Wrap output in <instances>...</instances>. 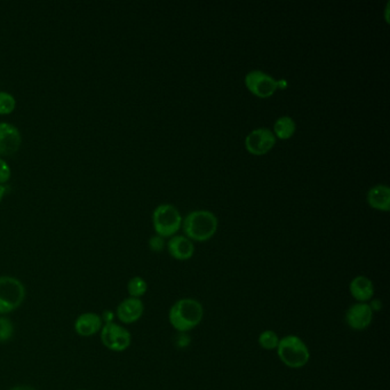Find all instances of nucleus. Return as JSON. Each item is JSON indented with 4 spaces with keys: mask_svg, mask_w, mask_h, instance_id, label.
<instances>
[{
    "mask_svg": "<svg viewBox=\"0 0 390 390\" xmlns=\"http://www.w3.org/2000/svg\"><path fill=\"white\" fill-rule=\"evenodd\" d=\"M204 317L203 304L193 298L180 299L171 307L168 320L179 333L189 332L200 325Z\"/></svg>",
    "mask_w": 390,
    "mask_h": 390,
    "instance_id": "1",
    "label": "nucleus"
},
{
    "mask_svg": "<svg viewBox=\"0 0 390 390\" xmlns=\"http://www.w3.org/2000/svg\"><path fill=\"white\" fill-rule=\"evenodd\" d=\"M181 228L191 242H207L218 231L219 220L211 211H193L184 218Z\"/></svg>",
    "mask_w": 390,
    "mask_h": 390,
    "instance_id": "2",
    "label": "nucleus"
},
{
    "mask_svg": "<svg viewBox=\"0 0 390 390\" xmlns=\"http://www.w3.org/2000/svg\"><path fill=\"white\" fill-rule=\"evenodd\" d=\"M276 352L282 363L294 370L304 368L310 361V350L306 342L294 334L279 339Z\"/></svg>",
    "mask_w": 390,
    "mask_h": 390,
    "instance_id": "3",
    "label": "nucleus"
},
{
    "mask_svg": "<svg viewBox=\"0 0 390 390\" xmlns=\"http://www.w3.org/2000/svg\"><path fill=\"white\" fill-rule=\"evenodd\" d=\"M26 287L19 278L0 276V316H6L22 306Z\"/></svg>",
    "mask_w": 390,
    "mask_h": 390,
    "instance_id": "4",
    "label": "nucleus"
},
{
    "mask_svg": "<svg viewBox=\"0 0 390 390\" xmlns=\"http://www.w3.org/2000/svg\"><path fill=\"white\" fill-rule=\"evenodd\" d=\"M184 218L180 211L172 204H161L152 213V226L156 235L163 238L173 237L182 227Z\"/></svg>",
    "mask_w": 390,
    "mask_h": 390,
    "instance_id": "5",
    "label": "nucleus"
},
{
    "mask_svg": "<svg viewBox=\"0 0 390 390\" xmlns=\"http://www.w3.org/2000/svg\"><path fill=\"white\" fill-rule=\"evenodd\" d=\"M99 334L102 345L113 352H125L132 343V334L125 326L120 325L118 323H106Z\"/></svg>",
    "mask_w": 390,
    "mask_h": 390,
    "instance_id": "6",
    "label": "nucleus"
},
{
    "mask_svg": "<svg viewBox=\"0 0 390 390\" xmlns=\"http://www.w3.org/2000/svg\"><path fill=\"white\" fill-rule=\"evenodd\" d=\"M244 84L250 93L260 99L273 97L279 88V81L262 70L248 71L244 78Z\"/></svg>",
    "mask_w": 390,
    "mask_h": 390,
    "instance_id": "7",
    "label": "nucleus"
},
{
    "mask_svg": "<svg viewBox=\"0 0 390 390\" xmlns=\"http://www.w3.org/2000/svg\"><path fill=\"white\" fill-rule=\"evenodd\" d=\"M277 139L268 127H259L248 133L245 138V149L253 156L267 155L276 145Z\"/></svg>",
    "mask_w": 390,
    "mask_h": 390,
    "instance_id": "8",
    "label": "nucleus"
},
{
    "mask_svg": "<svg viewBox=\"0 0 390 390\" xmlns=\"http://www.w3.org/2000/svg\"><path fill=\"white\" fill-rule=\"evenodd\" d=\"M373 316L368 303L356 302L346 311L345 320L354 331H364L371 325Z\"/></svg>",
    "mask_w": 390,
    "mask_h": 390,
    "instance_id": "9",
    "label": "nucleus"
},
{
    "mask_svg": "<svg viewBox=\"0 0 390 390\" xmlns=\"http://www.w3.org/2000/svg\"><path fill=\"white\" fill-rule=\"evenodd\" d=\"M145 313V304L141 299L126 298L117 306L116 317L122 324L129 325L141 319Z\"/></svg>",
    "mask_w": 390,
    "mask_h": 390,
    "instance_id": "10",
    "label": "nucleus"
},
{
    "mask_svg": "<svg viewBox=\"0 0 390 390\" xmlns=\"http://www.w3.org/2000/svg\"><path fill=\"white\" fill-rule=\"evenodd\" d=\"M22 136L17 126L10 123H0V155L10 156L19 149Z\"/></svg>",
    "mask_w": 390,
    "mask_h": 390,
    "instance_id": "11",
    "label": "nucleus"
},
{
    "mask_svg": "<svg viewBox=\"0 0 390 390\" xmlns=\"http://www.w3.org/2000/svg\"><path fill=\"white\" fill-rule=\"evenodd\" d=\"M102 317L97 313L81 314L74 320V332L81 338H90L100 333L104 326Z\"/></svg>",
    "mask_w": 390,
    "mask_h": 390,
    "instance_id": "12",
    "label": "nucleus"
},
{
    "mask_svg": "<svg viewBox=\"0 0 390 390\" xmlns=\"http://www.w3.org/2000/svg\"><path fill=\"white\" fill-rule=\"evenodd\" d=\"M166 247L172 258L177 261H187L195 254L194 242H191L186 236H173L166 243Z\"/></svg>",
    "mask_w": 390,
    "mask_h": 390,
    "instance_id": "13",
    "label": "nucleus"
},
{
    "mask_svg": "<svg viewBox=\"0 0 390 390\" xmlns=\"http://www.w3.org/2000/svg\"><path fill=\"white\" fill-rule=\"evenodd\" d=\"M349 292L357 302L368 303L374 297V285L370 278L359 275L349 284Z\"/></svg>",
    "mask_w": 390,
    "mask_h": 390,
    "instance_id": "14",
    "label": "nucleus"
},
{
    "mask_svg": "<svg viewBox=\"0 0 390 390\" xmlns=\"http://www.w3.org/2000/svg\"><path fill=\"white\" fill-rule=\"evenodd\" d=\"M368 204L374 210L388 212L390 210V189L386 184H377L368 191Z\"/></svg>",
    "mask_w": 390,
    "mask_h": 390,
    "instance_id": "15",
    "label": "nucleus"
},
{
    "mask_svg": "<svg viewBox=\"0 0 390 390\" xmlns=\"http://www.w3.org/2000/svg\"><path fill=\"white\" fill-rule=\"evenodd\" d=\"M273 133H274L276 139L289 140L295 134L297 131V124L294 122L293 118L290 116H282L276 120L273 127Z\"/></svg>",
    "mask_w": 390,
    "mask_h": 390,
    "instance_id": "16",
    "label": "nucleus"
},
{
    "mask_svg": "<svg viewBox=\"0 0 390 390\" xmlns=\"http://www.w3.org/2000/svg\"><path fill=\"white\" fill-rule=\"evenodd\" d=\"M148 291V283L141 276H134L127 283V293L129 298L141 299Z\"/></svg>",
    "mask_w": 390,
    "mask_h": 390,
    "instance_id": "17",
    "label": "nucleus"
},
{
    "mask_svg": "<svg viewBox=\"0 0 390 390\" xmlns=\"http://www.w3.org/2000/svg\"><path fill=\"white\" fill-rule=\"evenodd\" d=\"M279 339L281 338L278 336L277 333L273 330H265L259 334L258 343L265 350H276Z\"/></svg>",
    "mask_w": 390,
    "mask_h": 390,
    "instance_id": "18",
    "label": "nucleus"
},
{
    "mask_svg": "<svg viewBox=\"0 0 390 390\" xmlns=\"http://www.w3.org/2000/svg\"><path fill=\"white\" fill-rule=\"evenodd\" d=\"M17 106V100L13 94L6 90H0V115H10Z\"/></svg>",
    "mask_w": 390,
    "mask_h": 390,
    "instance_id": "19",
    "label": "nucleus"
},
{
    "mask_svg": "<svg viewBox=\"0 0 390 390\" xmlns=\"http://www.w3.org/2000/svg\"><path fill=\"white\" fill-rule=\"evenodd\" d=\"M14 336L13 322L8 317L0 316V343L10 341Z\"/></svg>",
    "mask_w": 390,
    "mask_h": 390,
    "instance_id": "20",
    "label": "nucleus"
},
{
    "mask_svg": "<svg viewBox=\"0 0 390 390\" xmlns=\"http://www.w3.org/2000/svg\"><path fill=\"white\" fill-rule=\"evenodd\" d=\"M149 247H150L152 252L159 253V252L163 251L166 247V243H165V239L161 237V236H152V238L149 239Z\"/></svg>",
    "mask_w": 390,
    "mask_h": 390,
    "instance_id": "21",
    "label": "nucleus"
},
{
    "mask_svg": "<svg viewBox=\"0 0 390 390\" xmlns=\"http://www.w3.org/2000/svg\"><path fill=\"white\" fill-rule=\"evenodd\" d=\"M12 177V170L5 159L0 157V184H6Z\"/></svg>",
    "mask_w": 390,
    "mask_h": 390,
    "instance_id": "22",
    "label": "nucleus"
},
{
    "mask_svg": "<svg viewBox=\"0 0 390 390\" xmlns=\"http://www.w3.org/2000/svg\"><path fill=\"white\" fill-rule=\"evenodd\" d=\"M368 306H370V308H371L373 313L382 309V302H381L380 300H377V299H372V300L370 301V303H368Z\"/></svg>",
    "mask_w": 390,
    "mask_h": 390,
    "instance_id": "23",
    "label": "nucleus"
},
{
    "mask_svg": "<svg viewBox=\"0 0 390 390\" xmlns=\"http://www.w3.org/2000/svg\"><path fill=\"white\" fill-rule=\"evenodd\" d=\"M10 390H35L31 386H26V384H21V386H15V387L10 388Z\"/></svg>",
    "mask_w": 390,
    "mask_h": 390,
    "instance_id": "24",
    "label": "nucleus"
},
{
    "mask_svg": "<svg viewBox=\"0 0 390 390\" xmlns=\"http://www.w3.org/2000/svg\"><path fill=\"white\" fill-rule=\"evenodd\" d=\"M6 191H7L6 187H5L3 184H0V202L3 200V196L6 195Z\"/></svg>",
    "mask_w": 390,
    "mask_h": 390,
    "instance_id": "25",
    "label": "nucleus"
},
{
    "mask_svg": "<svg viewBox=\"0 0 390 390\" xmlns=\"http://www.w3.org/2000/svg\"><path fill=\"white\" fill-rule=\"evenodd\" d=\"M78 390H88V389H78Z\"/></svg>",
    "mask_w": 390,
    "mask_h": 390,
    "instance_id": "26",
    "label": "nucleus"
}]
</instances>
